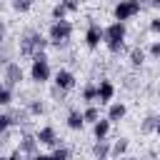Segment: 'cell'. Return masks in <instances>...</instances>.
<instances>
[{"instance_id": "cell-1", "label": "cell", "mask_w": 160, "mask_h": 160, "mask_svg": "<svg viewBox=\"0 0 160 160\" xmlns=\"http://www.w3.org/2000/svg\"><path fill=\"white\" fill-rule=\"evenodd\" d=\"M48 42H50V40H45L38 30H28V32L20 38V58H30V60H32V55L45 52Z\"/></svg>"}, {"instance_id": "cell-2", "label": "cell", "mask_w": 160, "mask_h": 160, "mask_svg": "<svg viewBox=\"0 0 160 160\" xmlns=\"http://www.w3.org/2000/svg\"><path fill=\"white\" fill-rule=\"evenodd\" d=\"M102 42L108 45L110 52H120L122 45H125V22L115 20L108 28H102Z\"/></svg>"}, {"instance_id": "cell-3", "label": "cell", "mask_w": 160, "mask_h": 160, "mask_svg": "<svg viewBox=\"0 0 160 160\" xmlns=\"http://www.w3.org/2000/svg\"><path fill=\"white\" fill-rule=\"evenodd\" d=\"M30 80H35V82H48V80H50V60H48L45 52L32 55V62H30Z\"/></svg>"}, {"instance_id": "cell-4", "label": "cell", "mask_w": 160, "mask_h": 160, "mask_svg": "<svg viewBox=\"0 0 160 160\" xmlns=\"http://www.w3.org/2000/svg\"><path fill=\"white\" fill-rule=\"evenodd\" d=\"M72 35V22L70 20H52L50 25V42L55 45H65Z\"/></svg>"}, {"instance_id": "cell-5", "label": "cell", "mask_w": 160, "mask_h": 160, "mask_svg": "<svg viewBox=\"0 0 160 160\" xmlns=\"http://www.w3.org/2000/svg\"><path fill=\"white\" fill-rule=\"evenodd\" d=\"M140 0H118L115 2V8H112V15H115V20H120V22H125V20H130V18H135L138 12H140Z\"/></svg>"}, {"instance_id": "cell-6", "label": "cell", "mask_w": 160, "mask_h": 160, "mask_svg": "<svg viewBox=\"0 0 160 160\" xmlns=\"http://www.w3.org/2000/svg\"><path fill=\"white\" fill-rule=\"evenodd\" d=\"M2 80H5V82H2L5 88H18V85L22 82V68H20V62H15V60L8 62V65H5Z\"/></svg>"}, {"instance_id": "cell-7", "label": "cell", "mask_w": 160, "mask_h": 160, "mask_svg": "<svg viewBox=\"0 0 160 160\" xmlns=\"http://www.w3.org/2000/svg\"><path fill=\"white\" fill-rule=\"evenodd\" d=\"M38 145H40V142H38V138H35V135L22 132V135H20V145H18V150H20L25 158H30V155H35V152H38Z\"/></svg>"}, {"instance_id": "cell-8", "label": "cell", "mask_w": 160, "mask_h": 160, "mask_svg": "<svg viewBox=\"0 0 160 160\" xmlns=\"http://www.w3.org/2000/svg\"><path fill=\"white\" fill-rule=\"evenodd\" d=\"M55 88L62 90V92L72 90V88H75V75H72L70 70H58V72H55Z\"/></svg>"}, {"instance_id": "cell-9", "label": "cell", "mask_w": 160, "mask_h": 160, "mask_svg": "<svg viewBox=\"0 0 160 160\" xmlns=\"http://www.w3.org/2000/svg\"><path fill=\"white\" fill-rule=\"evenodd\" d=\"M100 42H102V28H100L98 22H90V28H88V32H85V45H88L90 50H95Z\"/></svg>"}, {"instance_id": "cell-10", "label": "cell", "mask_w": 160, "mask_h": 160, "mask_svg": "<svg viewBox=\"0 0 160 160\" xmlns=\"http://www.w3.org/2000/svg\"><path fill=\"white\" fill-rule=\"evenodd\" d=\"M35 138H38V142L40 145H50V148H58V135H55V128H50V125H45V128H40L38 132H35Z\"/></svg>"}, {"instance_id": "cell-11", "label": "cell", "mask_w": 160, "mask_h": 160, "mask_svg": "<svg viewBox=\"0 0 160 160\" xmlns=\"http://www.w3.org/2000/svg\"><path fill=\"white\" fill-rule=\"evenodd\" d=\"M112 95H115V85L110 80H100V85H98V102L100 105H108L112 100Z\"/></svg>"}, {"instance_id": "cell-12", "label": "cell", "mask_w": 160, "mask_h": 160, "mask_svg": "<svg viewBox=\"0 0 160 160\" xmlns=\"http://www.w3.org/2000/svg\"><path fill=\"white\" fill-rule=\"evenodd\" d=\"M125 115H128L125 102H110V108H108V120L110 122H120Z\"/></svg>"}, {"instance_id": "cell-13", "label": "cell", "mask_w": 160, "mask_h": 160, "mask_svg": "<svg viewBox=\"0 0 160 160\" xmlns=\"http://www.w3.org/2000/svg\"><path fill=\"white\" fill-rule=\"evenodd\" d=\"M92 155H95V160H108V158H110V140H105V138L95 140Z\"/></svg>"}, {"instance_id": "cell-14", "label": "cell", "mask_w": 160, "mask_h": 160, "mask_svg": "<svg viewBox=\"0 0 160 160\" xmlns=\"http://www.w3.org/2000/svg\"><path fill=\"white\" fill-rule=\"evenodd\" d=\"M110 120L108 118H98L95 122H92V135H95V140H100V138H108V132H110Z\"/></svg>"}, {"instance_id": "cell-15", "label": "cell", "mask_w": 160, "mask_h": 160, "mask_svg": "<svg viewBox=\"0 0 160 160\" xmlns=\"http://www.w3.org/2000/svg\"><path fill=\"white\" fill-rule=\"evenodd\" d=\"M65 122H68V128H70V130H82V125H85L82 112H80V110H75V108L68 112V120H65Z\"/></svg>"}, {"instance_id": "cell-16", "label": "cell", "mask_w": 160, "mask_h": 160, "mask_svg": "<svg viewBox=\"0 0 160 160\" xmlns=\"http://www.w3.org/2000/svg\"><path fill=\"white\" fill-rule=\"evenodd\" d=\"M82 100H85L88 105H95V102H98V85H92V82L85 85V88H82Z\"/></svg>"}, {"instance_id": "cell-17", "label": "cell", "mask_w": 160, "mask_h": 160, "mask_svg": "<svg viewBox=\"0 0 160 160\" xmlns=\"http://www.w3.org/2000/svg\"><path fill=\"white\" fill-rule=\"evenodd\" d=\"M125 150H128V138H120V140H115V142L110 145V155H112V158H120Z\"/></svg>"}, {"instance_id": "cell-18", "label": "cell", "mask_w": 160, "mask_h": 160, "mask_svg": "<svg viewBox=\"0 0 160 160\" xmlns=\"http://www.w3.org/2000/svg\"><path fill=\"white\" fill-rule=\"evenodd\" d=\"M142 62H145V50L132 48V50H130V65H132V68H140Z\"/></svg>"}, {"instance_id": "cell-19", "label": "cell", "mask_w": 160, "mask_h": 160, "mask_svg": "<svg viewBox=\"0 0 160 160\" xmlns=\"http://www.w3.org/2000/svg\"><path fill=\"white\" fill-rule=\"evenodd\" d=\"M98 118H100V110H98L95 105H88V108L82 110V120H85V122H95Z\"/></svg>"}, {"instance_id": "cell-20", "label": "cell", "mask_w": 160, "mask_h": 160, "mask_svg": "<svg viewBox=\"0 0 160 160\" xmlns=\"http://www.w3.org/2000/svg\"><path fill=\"white\" fill-rule=\"evenodd\" d=\"M158 120H160L158 115H148V118L142 120L140 130H142V132H155V125H158Z\"/></svg>"}, {"instance_id": "cell-21", "label": "cell", "mask_w": 160, "mask_h": 160, "mask_svg": "<svg viewBox=\"0 0 160 160\" xmlns=\"http://www.w3.org/2000/svg\"><path fill=\"white\" fill-rule=\"evenodd\" d=\"M50 160H70V150H68V148H60V145H58V148H55V150L50 152Z\"/></svg>"}, {"instance_id": "cell-22", "label": "cell", "mask_w": 160, "mask_h": 160, "mask_svg": "<svg viewBox=\"0 0 160 160\" xmlns=\"http://www.w3.org/2000/svg\"><path fill=\"white\" fill-rule=\"evenodd\" d=\"M28 112H30V115H42V112H45V105H42L40 100H30Z\"/></svg>"}, {"instance_id": "cell-23", "label": "cell", "mask_w": 160, "mask_h": 160, "mask_svg": "<svg viewBox=\"0 0 160 160\" xmlns=\"http://www.w3.org/2000/svg\"><path fill=\"white\" fill-rule=\"evenodd\" d=\"M12 102V88H0V105H10Z\"/></svg>"}, {"instance_id": "cell-24", "label": "cell", "mask_w": 160, "mask_h": 160, "mask_svg": "<svg viewBox=\"0 0 160 160\" xmlns=\"http://www.w3.org/2000/svg\"><path fill=\"white\" fill-rule=\"evenodd\" d=\"M32 8V0H12V10H18V12H28Z\"/></svg>"}, {"instance_id": "cell-25", "label": "cell", "mask_w": 160, "mask_h": 160, "mask_svg": "<svg viewBox=\"0 0 160 160\" xmlns=\"http://www.w3.org/2000/svg\"><path fill=\"white\" fill-rule=\"evenodd\" d=\"M65 15H68V8H65L62 2H58V5L52 8V20H65Z\"/></svg>"}, {"instance_id": "cell-26", "label": "cell", "mask_w": 160, "mask_h": 160, "mask_svg": "<svg viewBox=\"0 0 160 160\" xmlns=\"http://www.w3.org/2000/svg\"><path fill=\"white\" fill-rule=\"evenodd\" d=\"M15 122H12V115H0V132H5V130H10Z\"/></svg>"}, {"instance_id": "cell-27", "label": "cell", "mask_w": 160, "mask_h": 160, "mask_svg": "<svg viewBox=\"0 0 160 160\" xmlns=\"http://www.w3.org/2000/svg\"><path fill=\"white\" fill-rule=\"evenodd\" d=\"M65 8H68V12H78L80 10V0H60Z\"/></svg>"}, {"instance_id": "cell-28", "label": "cell", "mask_w": 160, "mask_h": 160, "mask_svg": "<svg viewBox=\"0 0 160 160\" xmlns=\"http://www.w3.org/2000/svg\"><path fill=\"white\" fill-rule=\"evenodd\" d=\"M148 52H150V55H152V58H158V60H160V42H152V45H150V50H148Z\"/></svg>"}, {"instance_id": "cell-29", "label": "cell", "mask_w": 160, "mask_h": 160, "mask_svg": "<svg viewBox=\"0 0 160 160\" xmlns=\"http://www.w3.org/2000/svg\"><path fill=\"white\" fill-rule=\"evenodd\" d=\"M8 160H25V155H22V152H20V150L15 148V150H12L10 155H8Z\"/></svg>"}, {"instance_id": "cell-30", "label": "cell", "mask_w": 160, "mask_h": 160, "mask_svg": "<svg viewBox=\"0 0 160 160\" xmlns=\"http://www.w3.org/2000/svg\"><path fill=\"white\" fill-rule=\"evenodd\" d=\"M150 32H160V18H155V20L150 22Z\"/></svg>"}, {"instance_id": "cell-31", "label": "cell", "mask_w": 160, "mask_h": 160, "mask_svg": "<svg viewBox=\"0 0 160 160\" xmlns=\"http://www.w3.org/2000/svg\"><path fill=\"white\" fill-rule=\"evenodd\" d=\"M28 160H50V155H42V152H35V155H30Z\"/></svg>"}, {"instance_id": "cell-32", "label": "cell", "mask_w": 160, "mask_h": 160, "mask_svg": "<svg viewBox=\"0 0 160 160\" xmlns=\"http://www.w3.org/2000/svg\"><path fill=\"white\" fill-rule=\"evenodd\" d=\"M5 35H8V28L5 22H0V42H5Z\"/></svg>"}, {"instance_id": "cell-33", "label": "cell", "mask_w": 160, "mask_h": 160, "mask_svg": "<svg viewBox=\"0 0 160 160\" xmlns=\"http://www.w3.org/2000/svg\"><path fill=\"white\" fill-rule=\"evenodd\" d=\"M150 5L152 8H160V0H150Z\"/></svg>"}, {"instance_id": "cell-34", "label": "cell", "mask_w": 160, "mask_h": 160, "mask_svg": "<svg viewBox=\"0 0 160 160\" xmlns=\"http://www.w3.org/2000/svg\"><path fill=\"white\" fill-rule=\"evenodd\" d=\"M155 132H158V135H160V120H158V125H155Z\"/></svg>"}, {"instance_id": "cell-35", "label": "cell", "mask_w": 160, "mask_h": 160, "mask_svg": "<svg viewBox=\"0 0 160 160\" xmlns=\"http://www.w3.org/2000/svg\"><path fill=\"white\" fill-rule=\"evenodd\" d=\"M0 160H8V158H5V155H0Z\"/></svg>"}, {"instance_id": "cell-36", "label": "cell", "mask_w": 160, "mask_h": 160, "mask_svg": "<svg viewBox=\"0 0 160 160\" xmlns=\"http://www.w3.org/2000/svg\"><path fill=\"white\" fill-rule=\"evenodd\" d=\"M158 98H160V88H158Z\"/></svg>"}, {"instance_id": "cell-37", "label": "cell", "mask_w": 160, "mask_h": 160, "mask_svg": "<svg viewBox=\"0 0 160 160\" xmlns=\"http://www.w3.org/2000/svg\"><path fill=\"white\" fill-rule=\"evenodd\" d=\"M0 8H2V0H0Z\"/></svg>"}, {"instance_id": "cell-38", "label": "cell", "mask_w": 160, "mask_h": 160, "mask_svg": "<svg viewBox=\"0 0 160 160\" xmlns=\"http://www.w3.org/2000/svg\"><path fill=\"white\" fill-rule=\"evenodd\" d=\"M0 88H2V82H0Z\"/></svg>"}]
</instances>
